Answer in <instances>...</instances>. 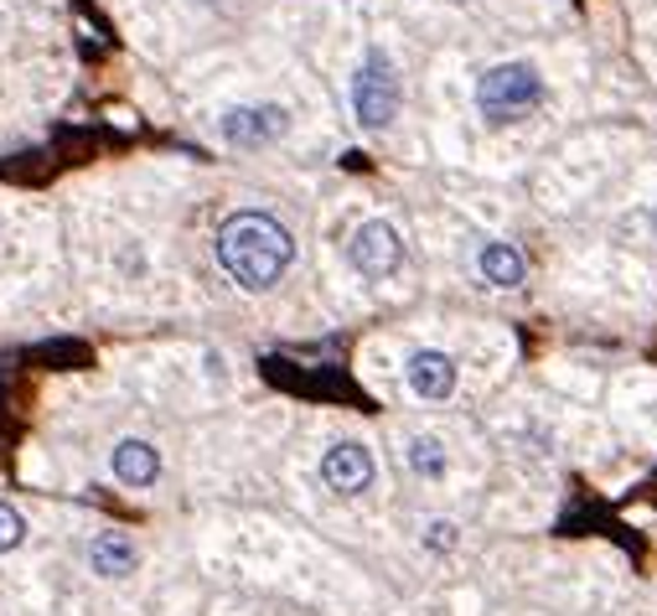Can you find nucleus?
<instances>
[{"mask_svg": "<svg viewBox=\"0 0 657 616\" xmlns=\"http://www.w3.org/2000/svg\"><path fill=\"white\" fill-rule=\"evenodd\" d=\"M296 259V239L290 228L260 208H243L234 218H223L218 228V264L239 280L243 291H270Z\"/></svg>", "mask_w": 657, "mask_h": 616, "instance_id": "f257e3e1", "label": "nucleus"}, {"mask_svg": "<svg viewBox=\"0 0 657 616\" xmlns=\"http://www.w3.org/2000/svg\"><path fill=\"white\" fill-rule=\"evenodd\" d=\"M538 104H543V73L523 58L487 68L477 83V109H481V120H492V125L528 120Z\"/></svg>", "mask_w": 657, "mask_h": 616, "instance_id": "f03ea898", "label": "nucleus"}, {"mask_svg": "<svg viewBox=\"0 0 657 616\" xmlns=\"http://www.w3.org/2000/svg\"><path fill=\"white\" fill-rule=\"evenodd\" d=\"M404 104V83L394 73V58L383 47H368L358 79H353V115H358L362 130H389Z\"/></svg>", "mask_w": 657, "mask_h": 616, "instance_id": "7ed1b4c3", "label": "nucleus"}, {"mask_svg": "<svg viewBox=\"0 0 657 616\" xmlns=\"http://www.w3.org/2000/svg\"><path fill=\"white\" fill-rule=\"evenodd\" d=\"M347 259H353V270L368 280H389L398 270V259H404V244H398V228L383 218H368L353 234V244H347Z\"/></svg>", "mask_w": 657, "mask_h": 616, "instance_id": "20e7f679", "label": "nucleus"}, {"mask_svg": "<svg viewBox=\"0 0 657 616\" xmlns=\"http://www.w3.org/2000/svg\"><path fill=\"white\" fill-rule=\"evenodd\" d=\"M373 472H379V466H373V451H368L362 440H337V446L321 457V482L342 497L368 493V487H373Z\"/></svg>", "mask_w": 657, "mask_h": 616, "instance_id": "39448f33", "label": "nucleus"}, {"mask_svg": "<svg viewBox=\"0 0 657 616\" xmlns=\"http://www.w3.org/2000/svg\"><path fill=\"white\" fill-rule=\"evenodd\" d=\"M275 135H285V109L279 104H243L223 115V140L239 145V151H260Z\"/></svg>", "mask_w": 657, "mask_h": 616, "instance_id": "423d86ee", "label": "nucleus"}, {"mask_svg": "<svg viewBox=\"0 0 657 616\" xmlns=\"http://www.w3.org/2000/svg\"><path fill=\"white\" fill-rule=\"evenodd\" d=\"M409 389L419 399H451L456 394V358L440 347H419L409 358Z\"/></svg>", "mask_w": 657, "mask_h": 616, "instance_id": "0eeeda50", "label": "nucleus"}, {"mask_svg": "<svg viewBox=\"0 0 657 616\" xmlns=\"http://www.w3.org/2000/svg\"><path fill=\"white\" fill-rule=\"evenodd\" d=\"M135 565H140V549L130 534H120V529L94 534V544H88V570H94V576L124 580V576H135Z\"/></svg>", "mask_w": 657, "mask_h": 616, "instance_id": "6e6552de", "label": "nucleus"}, {"mask_svg": "<svg viewBox=\"0 0 657 616\" xmlns=\"http://www.w3.org/2000/svg\"><path fill=\"white\" fill-rule=\"evenodd\" d=\"M109 466H115V477H120L124 487H151V482L160 477V451L151 440H120Z\"/></svg>", "mask_w": 657, "mask_h": 616, "instance_id": "1a4fd4ad", "label": "nucleus"}, {"mask_svg": "<svg viewBox=\"0 0 657 616\" xmlns=\"http://www.w3.org/2000/svg\"><path fill=\"white\" fill-rule=\"evenodd\" d=\"M477 270L487 285H498V291H513V285H523V275H528V259L518 254V244H481V254H477Z\"/></svg>", "mask_w": 657, "mask_h": 616, "instance_id": "9d476101", "label": "nucleus"}, {"mask_svg": "<svg viewBox=\"0 0 657 616\" xmlns=\"http://www.w3.org/2000/svg\"><path fill=\"white\" fill-rule=\"evenodd\" d=\"M409 472L415 477H445V446H440L435 436H415L409 440Z\"/></svg>", "mask_w": 657, "mask_h": 616, "instance_id": "9b49d317", "label": "nucleus"}, {"mask_svg": "<svg viewBox=\"0 0 657 616\" xmlns=\"http://www.w3.org/2000/svg\"><path fill=\"white\" fill-rule=\"evenodd\" d=\"M21 538H26V518H21L11 502H0V555L21 549Z\"/></svg>", "mask_w": 657, "mask_h": 616, "instance_id": "f8f14e48", "label": "nucleus"}, {"mask_svg": "<svg viewBox=\"0 0 657 616\" xmlns=\"http://www.w3.org/2000/svg\"><path fill=\"white\" fill-rule=\"evenodd\" d=\"M425 544H430V549H456V523H445V518L430 523V538H425Z\"/></svg>", "mask_w": 657, "mask_h": 616, "instance_id": "ddd939ff", "label": "nucleus"}]
</instances>
